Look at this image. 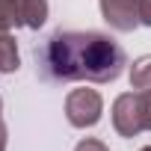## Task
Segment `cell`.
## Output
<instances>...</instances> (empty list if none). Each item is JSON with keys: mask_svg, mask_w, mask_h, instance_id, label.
<instances>
[{"mask_svg": "<svg viewBox=\"0 0 151 151\" xmlns=\"http://www.w3.org/2000/svg\"><path fill=\"white\" fill-rule=\"evenodd\" d=\"M74 151H110V148H107V142H101V139H95V136H86V139L77 142Z\"/></svg>", "mask_w": 151, "mask_h": 151, "instance_id": "9", "label": "cell"}, {"mask_svg": "<svg viewBox=\"0 0 151 151\" xmlns=\"http://www.w3.org/2000/svg\"><path fill=\"white\" fill-rule=\"evenodd\" d=\"M0 151H6V124L0 122Z\"/></svg>", "mask_w": 151, "mask_h": 151, "instance_id": "12", "label": "cell"}, {"mask_svg": "<svg viewBox=\"0 0 151 151\" xmlns=\"http://www.w3.org/2000/svg\"><path fill=\"white\" fill-rule=\"evenodd\" d=\"M136 9H139V24L151 27V0H136Z\"/></svg>", "mask_w": 151, "mask_h": 151, "instance_id": "11", "label": "cell"}, {"mask_svg": "<svg viewBox=\"0 0 151 151\" xmlns=\"http://www.w3.org/2000/svg\"><path fill=\"white\" fill-rule=\"evenodd\" d=\"M130 89H136V92L151 89V56H139L130 65Z\"/></svg>", "mask_w": 151, "mask_h": 151, "instance_id": "8", "label": "cell"}, {"mask_svg": "<svg viewBox=\"0 0 151 151\" xmlns=\"http://www.w3.org/2000/svg\"><path fill=\"white\" fill-rule=\"evenodd\" d=\"M47 0H21V18H24V27L30 30H39L45 21H47Z\"/></svg>", "mask_w": 151, "mask_h": 151, "instance_id": "6", "label": "cell"}, {"mask_svg": "<svg viewBox=\"0 0 151 151\" xmlns=\"http://www.w3.org/2000/svg\"><path fill=\"white\" fill-rule=\"evenodd\" d=\"M0 113H3V101H0Z\"/></svg>", "mask_w": 151, "mask_h": 151, "instance_id": "14", "label": "cell"}, {"mask_svg": "<svg viewBox=\"0 0 151 151\" xmlns=\"http://www.w3.org/2000/svg\"><path fill=\"white\" fill-rule=\"evenodd\" d=\"M104 116V98L98 89H71L65 95V119L71 127H95Z\"/></svg>", "mask_w": 151, "mask_h": 151, "instance_id": "2", "label": "cell"}, {"mask_svg": "<svg viewBox=\"0 0 151 151\" xmlns=\"http://www.w3.org/2000/svg\"><path fill=\"white\" fill-rule=\"evenodd\" d=\"M15 27H24L21 0H0V33H12Z\"/></svg>", "mask_w": 151, "mask_h": 151, "instance_id": "7", "label": "cell"}, {"mask_svg": "<svg viewBox=\"0 0 151 151\" xmlns=\"http://www.w3.org/2000/svg\"><path fill=\"white\" fill-rule=\"evenodd\" d=\"M139 104H142V122H145V130H151V89H148V92H139Z\"/></svg>", "mask_w": 151, "mask_h": 151, "instance_id": "10", "label": "cell"}, {"mask_svg": "<svg viewBox=\"0 0 151 151\" xmlns=\"http://www.w3.org/2000/svg\"><path fill=\"white\" fill-rule=\"evenodd\" d=\"M39 68L56 83H113L124 68V50L116 39L95 30H56L42 50H36Z\"/></svg>", "mask_w": 151, "mask_h": 151, "instance_id": "1", "label": "cell"}, {"mask_svg": "<svg viewBox=\"0 0 151 151\" xmlns=\"http://www.w3.org/2000/svg\"><path fill=\"white\" fill-rule=\"evenodd\" d=\"M21 65V53H18V42L12 33H0V74H12Z\"/></svg>", "mask_w": 151, "mask_h": 151, "instance_id": "5", "label": "cell"}, {"mask_svg": "<svg viewBox=\"0 0 151 151\" xmlns=\"http://www.w3.org/2000/svg\"><path fill=\"white\" fill-rule=\"evenodd\" d=\"M101 15L104 21L119 30V33H133L139 27V9H136V0H98Z\"/></svg>", "mask_w": 151, "mask_h": 151, "instance_id": "4", "label": "cell"}, {"mask_svg": "<svg viewBox=\"0 0 151 151\" xmlns=\"http://www.w3.org/2000/svg\"><path fill=\"white\" fill-rule=\"evenodd\" d=\"M139 151H151V145H145V148H139Z\"/></svg>", "mask_w": 151, "mask_h": 151, "instance_id": "13", "label": "cell"}, {"mask_svg": "<svg viewBox=\"0 0 151 151\" xmlns=\"http://www.w3.org/2000/svg\"><path fill=\"white\" fill-rule=\"evenodd\" d=\"M113 127L119 136L124 139H133L145 130V122H142V104H139V92H122L116 101H113Z\"/></svg>", "mask_w": 151, "mask_h": 151, "instance_id": "3", "label": "cell"}]
</instances>
